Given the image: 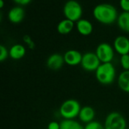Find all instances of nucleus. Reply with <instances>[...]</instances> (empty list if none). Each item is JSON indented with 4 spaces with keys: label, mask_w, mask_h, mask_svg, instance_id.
Returning <instances> with one entry per match:
<instances>
[{
    "label": "nucleus",
    "mask_w": 129,
    "mask_h": 129,
    "mask_svg": "<svg viewBox=\"0 0 129 129\" xmlns=\"http://www.w3.org/2000/svg\"><path fill=\"white\" fill-rule=\"evenodd\" d=\"M117 24L122 30L129 33V12L123 11L118 16Z\"/></svg>",
    "instance_id": "obj_17"
},
{
    "label": "nucleus",
    "mask_w": 129,
    "mask_h": 129,
    "mask_svg": "<svg viewBox=\"0 0 129 129\" xmlns=\"http://www.w3.org/2000/svg\"><path fill=\"white\" fill-rule=\"evenodd\" d=\"M93 15L98 21L104 24H113L119 16L116 8L108 3H101L95 6Z\"/></svg>",
    "instance_id": "obj_1"
},
{
    "label": "nucleus",
    "mask_w": 129,
    "mask_h": 129,
    "mask_svg": "<svg viewBox=\"0 0 129 129\" xmlns=\"http://www.w3.org/2000/svg\"><path fill=\"white\" fill-rule=\"evenodd\" d=\"M60 129H84V127L74 119H63L60 123Z\"/></svg>",
    "instance_id": "obj_18"
},
{
    "label": "nucleus",
    "mask_w": 129,
    "mask_h": 129,
    "mask_svg": "<svg viewBox=\"0 0 129 129\" xmlns=\"http://www.w3.org/2000/svg\"><path fill=\"white\" fill-rule=\"evenodd\" d=\"M119 87L124 92L129 94V71H123L118 77Z\"/></svg>",
    "instance_id": "obj_16"
},
{
    "label": "nucleus",
    "mask_w": 129,
    "mask_h": 129,
    "mask_svg": "<svg viewBox=\"0 0 129 129\" xmlns=\"http://www.w3.org/2000/svg\"><path fill=\"white\" fill-rule=\"evenodd\" d=\"M65 63L63 56L59 54V53H54L51 54L46 61V65L47 67L53 71H57L60 70L63 64Z\"/></svg>",
    "instance_id": "obj_10"
},
{
    "label": "nucleus",
    "mask_w": 129,
    "mask_h": 129,
    "mask_svg": "<svg viewBox=\"0 0 129 129\" xmlns=\"http://www.w3.org/2000/svg\"><path fill=\"white\" fill-rule=\"evenodd\" d=\"M15 3L20 5H26L29 2H31L32 0H13Z\"/></svg>",
    "instance_id": "obj_25"
},
{
    "label": "nucleus",
    "mask_w": 129,
    "mask_h": 129,
    "mask_svg": "<svg viewBox=\"0 0 129 129\" xmlns=\"http://www.w3.org/2000/svg\"><path fill=\"white\" fill-rule=\"evenodd\" d=\"M94 116H95L94 109L91 106H86L82 107L78 117L82 122L85 124H88L94 121Z\"/></svg>",
    "instance_id": "obj_12"
},
{
    "label": "nucleus",
    "mask_w": 129,
    "mask_h": 129,
    "mask_svg": "<svg viewBox=\"0 0 129 129\" xmlns=\"http://www.w3.org/2000/svg\"><path fill=\"white\" fill-rule=\"evenodd\" d=\"M84 129H105L104 126L99 122L93 121L85 125Z\"/></svg>",
    "instance_id": "obj_20"
},
{
    "label": "nucleus",
    "mask_w": 129,
    "mask_h": 129,
    "mask_svg": "<svg viewBox=\"0 0 129 129\" xmlns=\"http://www.w3.org/2000/svg\"><path fill=\"white\" fill-rule=\"evenodd\" d=\"M126 129H129V128H126Z\"/></svg>",
    "instance_id": "obj_27"
},
{
    "label": "nucleus",
    "mask_w": 129,
    "mask_h": 129,
    "mask_svg": "<svg viewBox=\"0 0 129 129\" xmlns=\"http://www.w3.org/2000/svg\"><path fill=\"white\" fill-rule=\"evenodd\" d=\"M95 53L101 63H108L113 60L115 50L110 44L102 43L97 46Z\"/></svg>",
    "instance_id": "obj_6"
},
{
    "label": "nucleus",
    "mask_w": 129,
    "mask_h": 129,
    "mask_svg": "<svg viewBox=\"0 0 129 129\" xmlns=\"http://www.w3.org/2000/svg\"><path fill=\"white\" fill-rule=\"evenodd\" d=\"M104 126L105 129H126L127 122L122 114L113 112L106 117Z\"/></svg>",
    "instance_id": "obj_5"
},
{
    "label": "nucleus",
    "mask_w": 129,
    "mask_h": 129,
    "mask_svg": "<svg viewBox=\"0 0 129 129\" xmlns=\"http://www.w3.org/2000/svg\"><path fill=\"white\" fill-rule=\"evenodd\" d=\"M113 48L120 56L129 54V39L125 36H118L114 40Z\"/></svg>",
    "instance_id": "obj_8"
},
{
    "label": "nucleus",
    "mask_w": 129,
    "mask_h": 129,
    "mask_svg": "<svg viewBox=\"0 0 129 129\" xmlns=\"http://www.w3.org/2000/svg\"><path fill=\"white\" fill-rule=\"evenodd\" d=\"M60 123L54 121L49 122L48 125V129H60Z\"/></svg>",
    "instance_id": "obj_24"
},
{
    "label": "nucleus",
    "mask_w": 129,
    "mask_h": 129,
    "mask_svg": "<svg viewBox=\"0 0 129 129\" xmlns=\"http://www.w3.org/2000/svg\"><path fill=\"white\" fill-rule=\"evenodd\" d=\"M82 107L80 103L74 99L65 100L60 106V114L64 119H74L80 113Z\"/></svg>",
    "instance_id": "obj_3"
},
{
    "label": "nucleus",
    "mask_w": 129,
    "mask_h": 129,
    "mask_svg": "<svg viewBox=\"0 0 129 129\" xmlns=\"http://www.w3.org/2000/svg\"><path fill=\"white\" fill-rule=\"evenodd\" d=\"M119 4L123 11L129 12V0H120Z\"/></svg>",
    "instance_id": "obj_23"
},
{
    "label": "nucleus",
    "mask_w": 129,
    "mask_h": 129,
    "mask_svg": "<svg viewBox=\"0 0 129 129\" xmlns=\"http://www.w3.org/2000/svg\"><path fill=\"white\" fill-rule=\"evenodd\" d=\"M82 56L83 55L78 50L70 49L64 53L63 59L67 65L70 66H76L81 64Z\"/></svg>",
    "instance_id": "obj_9"
},
{
    "label": "nucleus",
    "mask_w": 129,
    "mask_h": 129,
    "mask_svg": "<svg viewBox=\"0 0 129 129\" xmlns=\"http://www.w3.org/2000/svg\"><path fill=\"white\" fill-rule=\"evenodd\" d=\"M98 81L103 85L113 84L116 78V68L111 62L101 63L95 71Z\"/></svg>",
    "instance_id": "obj_2"
},
{
    "label": "nucleus",
    "mask_w": 129,
    "mask_h": 129,
    "mask_svg": "<svg viewBox=\"0 0 129 129\" xmlns=\"http://www.w3.org/2000/svg\"><path fill=\"white\" fill-rule=\"evenodd\" d=\"M26 55V48L22 44H14L9 49V57L14 60H20Z\"/></svg>",
    "instance_id": "obj_14"
},
{
    "label": "nucleus",
    "mask_w": 129,
    "mask_h": 129,
    "mask_svg": "<svg viewBox=\"0 0 129 129\" xmlns=\"http://www.w3.org/2000/svg\"><path fill=\"white\" fill-rule=\"evenodd\" d=\"M76 29L82 36H88L93 31L92 24L86 19H80L76 22Z\"/></svg>",
    "instance_id": "obj_13"
},
{
    "label": "nucleus",
    "mask_w": 129,
    "mask_h": 129,
    "mask_svg": "<svg viewBox=\"0 0 129 129\" xmlns=\"http://www.w3.org/2000/svg\"><path fill=\"white\" fill-rule=\"evenodd\" d=\"M25 17V11L20 6H16L10 9L8 14V18L12 24L20 23Z\"/></svg>",
    "instance_id": "obj_11"
},
{
    "label": "nucleus",
    "mask_w": 129,
    "mask_h": 129,
    "mask_svg": "<svg viewBox=\"0 0 129 129\" xmlns=\"http://www.w3.org/2000/svg\"><path fill=\"white\" fill-rule=\"evenodd\" d=\"M8 57H9V50H8L5 46L1 45L0 46V62H3Z\"/></svg>",
    "instance_id": "obj_21"
},
{
    "label": "nucleus",
    "mask_w": 129,
    "mask_h": 129,
    "mask_svg": "<svg viewBox=\"0 0 129 129\" xmlns=\"http://www.w3.org/2000/svg\"><path fill=\"white\" fill-rule=\"evenodd\" d=\"M101 64V62L95 52H88L83 54L80 65L86 71H96Z\"/></svg>",
    "instance_id": "obj_7"
},
{
    "label": "nucleus",
    "mask_w": 129,
    "mask_h": 129,
    "mask_svg": "<svg viewBox=\"0 0 129 129\" xmlns=\"http://www.w3.org/2000/svg\"><path fill=\"white\" fill-rule=\"evenodd\" d=\"M23 40L24 43L27 45V46H28L29 49H35L36 44H35V43L33 42V40H32V38H31L29 35H25V36H23Z\"/></svg>",
    "instance_id": "obj_22"
},
{
    "label": "nucleus",
    "mask_w": 129,
    "mask_h": 129,
    "mask_svg": "<svg viewBox=\"0 0 129 129\" xmlns=\"http://www.w3.org/2000/svg\"><path fill=\"white\" fill-rule=\"evenodd\" d=\"M73 28H74V22L68 19L62 20L58 23L57 27V32L62 35H66L70 33L73 30Z\"/></svg>",
    "instance_id": "obj_15"
},
{
    "label": "nucleus",
    "mask_w": 129,
    "mask_h": 129,
    "mask_svg": "<svg viewBox=\"0 0 129 129\" xmlns=\"http://www.w3.org/2000/svg\"><path fill=\"white\" fill-rule=\"evenodd\" d=\"M120 64L124 71H129V54L121 56Z\"/></svg>",
    "instance_id": "obj_19"
},
{
    "label": "nucleus",
    "mask_w": 129,
    "mask_h": 129,
    "mask_svg": "<svg viewBox=\"0 0 129 129\" xmlns=\"http://www.w3.org/2000/svg\"><path fill=\"white\" fill-rule=\"evenodd\" d=\"M63 14L66 19L73 22H77L82 15V8L81 5L75 0L67 1L63 6Z\"/></svg>",
    "instance_id": "obj_4"
},
{
    "label": "nucleus",
    "mask_w": 129,
    "mask_h": 129,
    "mask_svg": "<svg viewBox=\"0 0 129 129\" xmlns=\"http://www.w3.org/2000/svg\"><path fill=\"white\" fill-rule=\"evenodd\" d=\"M3 7H4V1L0 0V8H3Z\"/></svg>",
    "instance_id": "obj_26"
}]
</instances>
